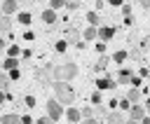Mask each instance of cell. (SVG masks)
Here are the masks:
<instances>
[{"mask_svg": "<svg viewBox=\"0 0 150 124\" xmlns=\"http://www.w3.org/2000/svg\"><path fill=\"white\" fill-rule=\"evenodd\" d=\"M33 124H54V122H52V119H49V117L45 115V117H40V119H35Z\"/></svg>", "mask_w": 150, "mask_h": 124, "instance_id": "e575fe53", "label": "cell"}, {"mask_svg": "<svg viewBox=\"0 0 150 124\" xmlns=\"http://www.w3.org/2000/svg\"><path fill=\"white\" fill-rule=\"evenodd\" d=\"M82 40H84V42H96V28H94V26H87V28L82 30Z\"/></svg>", "mask_w": 150, "mask_h": 124, "instance_id": "9a60e30c", "label": "cell"}, {"mask_svg": "<svg viewBox=\"0 0 150 124\" xmlns=\"http://www.w3.org/2000/svg\"><path fill=\"white\" fill-rule=\"evenodd\" d=\"M145 77H148V80H150V70H148V75H145Z\"/></svg>", "mask_w": 150, "mask_h": 124, "instance_id": "7dc6e473", "label": "cell"}, {"mask_svg": "<svg viewBox=\"0 0 150 124\" xmlns=\"http://www.w3.org/2000/svg\"><path fill=\"white\" fill-rule=\"evenodd\" d=\"M141 96H143V91H141V89H136V87H131V89L127 91V96H124V98L134 105V103H138V101H141Z\"/></svg>", "mask_w": 150, "mask_h": 124, "instance_id": "5bb4252c", "label": "cell"}, {"mask_svg": "<svg viewBox=\"0 0 150 124\" xmlns=\"http://www.w3.org/2000/svg\"><path fill=\"white\" fill-rule=\"evenodd\" d=\"M108 63H110V56H101V58L94 63V70H96V73H101V70H105V66H108Z\"/></svg>", "mask_w": 150, "mask_h": 124, "instance_id": "44dd1931", "label": "cell"}, {"mask_svg": "<svg viewBox=\"0 0 150 124\" xmlns=\"http://www.w3.org/2000/svg\"><path fill=\"white\" fill-rule=\"evenodd\" d=\"M7 56L19 58V56H21V47H19V44H9V47H7Z\"/></svg>", "mask_w": 150, "mask_h": 124, "instance_id": "7402d4cb", "label": "cell"}, {"mask_svg": "<svg viewBox=\"0 0 150 124\" xmlns=\"http://www.w3.org/2000/svg\"><path fill=\"white\" fill-rule=\"evenodd\" d=\"M124 124H138V122H136V119H127Z\"/></svg>", "mask_w": 150, "mask_h": 124, "instance_id": "bcb514c9", "label": "cell"}, {"mask_svg": "<svg viewBox=\"0 0 150 124\" xmlns=\"http://www.w3.org/2000/svg\"><path fill=\"white\" fill-rule=\"evenodd\" d=\"M80 37H82V30L80 28H68V35H66V42L68 44H77Z\"/></svg>", "mask_w": 150, "mask_h": 124, "instance_id": "7c38bea8", "label": "cell"}, {"mask_svg": "<svg viewBox=\"0 0 150 124\" xmlns=\"http://www.w3.org/2000/svg\"><path fill=\"white\" fill-rule=\"evenodd\" d=\"M101 115H108L105 105H94V117H101Z\"/></svg>", "mask_w": 150, "mask_h": 124, "instance_id": "f1b7e54d", "label": "cell"}, {"mask_svg": "<svg viewBox=\"0 0 150 124\" xmlns=\"http://www.w3.org/2000/svg\"><path fill=\"white\" fill-rule=\"evenodd\" d=\"M143 108H145V115H150V96L145 98V103H143Z\"/></svg>", "mask_w": 150, "mask_h": 124, "instance_id": "60d3db41", "label": "cell"}, {"mask_svg": "<svg viewBox=\"0 0 150 124\" xmlns=\"http://www.w3.org/2000/svg\"><path fill=\"white\" fill-rule=\"evenodd\" d=\"M145 117V108L141 105V103H134L131 108H129V119H136V122H141Z\"/></svg>", "mask_w": 150, "mask_h": 124, "instance_id": "9c48e42d", "label": "cell"}, {"mask_svg": "<svg viewBox=\"0 0 150 124\" xmlns=\"http://www.w3.org/2000/svg\"><path fill=\"white\" fill-rule=\"evenodd\" d=\"M77 124H98V119L96 117H89V119H80Z\"/></svg>", "mask_w": 150, "mask_h": 124, "instance_id": "8d00e7d4", "label": "cell"}, {"mask_svg": "<svg viewBox=\"0 0 150 124\" xmlns=\"http://www.w3.org/2000/svg\"><path fill=\"white\" fill-rule=\"evenodd\" d=\"M5 101H7V94H5V91H0V103H5Z\"/></svg>", "mask_w": 150, "mask_h": 124, "instance_id": "ee69618b", "label": "cell"}, {"mask_svg": "<svg viewBox=\"0 0 150 124\" xmlns=\"http://www.w3.org/2000/svg\"><path fill=\"white\" fill-rule=\"evenodd\" d=\"M45 110H47V117H49L52 122H59V119L63 117V112H66V108H63L56 98H49V101L45 103Z\"/></svg>", "mask_w": 150, "mask_h": 124, "instance_id": "3957f363", "label": "cell"}, {"mask_svg": "<svg viewBox=\"0 0 150 124\" xmlns=\"http://www.w3.org/2000/svg\"><path fill=\"white\" fill-rule=\"evenodd\" d=\"M12 30V16H0V33H9Z\"/></svg>", "mask_w": 150, "mask_h": 124, "instance_id": "ac0fdd59", "label": "cell"}, {"mask_svg": "<svg viewBox=\"0 0 150 124\" xmlns=\"http://www.w3.org/2000/svg\"><path fill=\"white\" fill-rule=\"evenodd\" d=\"M7 77H9V80H19V77H21V70H19V68H14V70H9V73H7Z\"/></svg>", "mask_w": 150, "mask_h": 124, "instance_id": "f546056e", "label": "cell"}, {"mask_svg": "<svg viewBox=\"0 0 150 124\" xmlns=\"http://www.w3.org/2000/svg\"><path fill=\"white\" fill-rule=\"evenodd\" d=\"M0 9H2V16H14L19 14V0H2Z\"/></svg>", "mask_w": 150, "mask_h": 124, "instance_id": "5b68a950", "label": "cell"}, {"mask_svg": "<svg viewBox=\"0 0 150 124\" xmlns=\"http://www.w3.org/2000/svg\"><path fill=\"white\" fill-rule=\"evenodd\" d=\"M0 16H2V9H0Z\"/></svg>", "mask_w": 150, "mask_h": 124, "instance_id": "c3c4849f", "label": "cell"}, {"mask_svg": "<svg viewBox=\"0 0 150 124\" xmlns=\"http://www.w3.org/2000/svg\"><path fill=\"white\" fill-rule=\"evenodd\" d=\"M84 19H87V23H89V26H94V28H98V14H96L94 9H89Z\"/></svg>", "mask_w": 150, "mask_h": 124, "instance_id": "ffe728a7", "label": "cell"}, {"mask_svg": "<svg viewBox=\"0 0 150 124\" xmlns=\"http://www.w3.org/2000/svg\"><path fill=\"white\" fill-rule=\"evenodd\" d=\"M131 12H134V5H131V2H124V5H122V14H124V16H131Z\"/></svg>", "mask_w": 150, "mask_h": 124, "instance_id": "83f0119b", "label": "cell"}, {"mask_svg": "<svg viewBox=\"0 0 150 124\" xmlns=\"http://www.w3.org/2000/svg\"><path fill=\"white\" fill-rule=\"evenodd\" d=\"M127 56H129V54H127L124 49H120V51H115V54H112V61H115V63H124V58H127Z\"/></svg>", "mask_w": 150, "mask_h": 124, "instance_id": "cb8c5ba5", "label": "cell"}, {"mask_svg": "<svg viewBox=\"0 0 150 124\" xmlns=\"http://www.w3.org/2000/svg\"><path fill=\"white\" fill-rule=\"evenodd\" d=\"M117 105H120L122 110H127V112H129V108H131V103H129L127 98H120V101H117Z\"/></svg>", "mask_w": 150, "mask_h": 124, "instance_id": "4dcf8cb0", "label": "cell"}, {"mask_svg": "<svg viewBox=\"0 0 150 124\" xmlns=\"http://www.w3.org/2000/svg\"><path fill=\"white\" fill-rule=\"evenodd\" d=\"M54 98L61 105H73L75 103V89L70 87V82H54Z\"/></svg>", "mask_w": 150, "mask_h": 124, "instance_id": "7a4b0ae2", "label": "cell"}, {"mask_svg": "<svg viewBox=\"0 0 150 124\" xmlns=\"http://www.w3.org/2000/svg\"><path fill=\"white\" fill-rule=\"evenodd\" d=\"M96 51L103 54V51H105V42H96Z\"/></svg>", "mask_w": 150, "mask_h": 124, "instance_id": "74e56055", "label": "cell"}, {"mask_svg": "<svg viewBox=\"0 0 150 124\" xmlns=\"http://www.w3.org/2000/svg\"><path fill=\"white\" fill-rule=\"evenodd\" d=\"M52 66H42V68H38L35 70V82H40V84H49V80H52Z\"/></svg>", "mask_w": 150, "mask_h": 124, "instance_id": "52a82bcc", "label": "cell"}, {"mask_svg": "<svg viewBox=\"0 0 150 124\" xmlns=\"http://www.w3.org/2000/svg\"><path fill=\"white\" fill-rule=\"evenodd\" d=\"M105 122H108V124H124L127 119L122 117V112H108V115H105Z\"/></svg>", "mask_w": 150, "mask_h": 124, "instance_id": "2e32d148", "label": "cell"}, {"mask_svg": "<svg viewBox=\"0 0 150 124\" xmlns=\"http://www.w3.org/2000/svg\"><path fill=\"white\" fill-rule=\"evenodd\" d=\"M63 117H66V119H68L70 124H77V122L82 119V117H80V110H77L75 105H68V110L63 112Z\"/></svg>", "mask_w": 150, "mask_h": 124, "instance_id": "8fae6325", "label": "cell"}, {"mask_svg": "<svg viewBox=\"0 0 150 124\" xmlns=\"http://www.w3.org/2000/svg\"><path fill=\"white\" fill-rule=\"evenodd\" d=\"M80 75V66L77 63H63V66H52V80L54 82H70Z\"/></svg>", "mask_w": 150, "mask_h": 124, "instance_id": "6da1fadb", "label": "cell"}, {"mask_svg": "<svg viewBox=\"0 0 150 124\" xmlns=\"http://www.w3.org/2000/svg\"><path fill=\"white\" fill-rule=\"evenodd\" d=\"M23 103H26L28 108H35V103H38V101H35V96H26V98H23Z\"/></svg>", "mask_w": 150, "mask_h": 124, "instance_id": "836d02e7", "label": "cell"}, {"mask_svg": "<svg viewBox=\"0 0 150 124\" xmlns=\"http://www.w3.org/2000/svg\"><path fill=\"white\" fill-rule=\"evenodd\" d=\"M14 68H19V58L7 56V58L2 61V70H5V73H9V70H14Z\"/></svg>", "mask_w": 150, "mask_h": 124, "instance_id": "e0dca14e", "label": "cell"}, {"mask_svg": "<svg viewBox=\"0 0 150 124\" xmlns=\"http://www.w3.org/2000/svg\"><path fill=\"white\" fill-rule=\"evenodd\" d=\"M138 5H141L143 9H150V0H138Z\"/></svg>", "mask_w": 150, "mask_h": 124, "instance_id": "ab89813d", "label": "cell"}, {"mask_svg": "<svg viewBox=\"0 0 150 124\" xmlns=\"http://www.w3.org/2000/svg\"><path fill=\"white\" fill-rule=\"evenodd\" d=\"M91 105H101V94H98V91L91 94Z\"/></svg>", "mask_w": 150, "mask_h": 124, "instance_id": "d6a6232c", "label": "cell"}, {"mask_svg": "<svg viewBox=\"0 0 150 124\" xmlns=\"http://www.w3.org/2000/svg\"><path fill=\"white\" fill-rule=\"evenodd\" d=\"M63 7H66V0H49V9L59 12V9H63Z\"/></svg>", "mask_w": 150, "mask_h": 124, "instance_id": "d4e9b609", "label": "cell"}, {"mask_svg": "<svg viewBox=\"0 0 150 124\" xmlns=\"http://www.w3.org/2000/svg\"><path fill=\"white\" fill-rule=\"evenodd\" d=\"M115 87H117V82L112 77H96V91H108Z\"/></svg>", "mask_w": 150, "mask_h": 124, "instance_id": "ba28073f", "label": "cell"}, {"mask_svg": "<svg viewBox=\"0 0 150 124\" xmlns=\"http://www.w3.org/2000/svg\"><path fill=\"white\" fill-rule=\"evenodd\" d=\"M108 5H112V7H122L124 2H122V0H108Z\"/></svg>", "mask_w": 150, "mask_h": 124, "instance_id": "f35d334b", "label": "cell"}, {"mask_svg": "<svg viewBox=\"0 0 150 124\" xmlns=\"http://www.w3.org/2000/svg\"><path fill=\"white\" fill-rule=\"evenodd\" d=\"M16 21H19L21 26H30V21H33V16H30V12H19V16H16Z\"/></svg>", "mask_w": 150, "mask_h": 124, "instance_id": "d6986e66", "label": "cell"}, {"mask_svg": "<svg viewBox=\"0 0 150 124\" xmlns=\"http://www.w3.org/2000/svg\"><path fill=\"white\" fill-rule=\"evenodd\" d=\"M21 37H23L26 42H30V40H35V35H33V30H26V33H23Z\"/></svg>", "mask_w": 150, "mask_h": 124, "instance_id": "d590c367", "label": "cell"}, {"mask_svg": "<svg viewBox=\"0 0 150 124\" xmlns=\"http://www.w3.org/2000/svg\"><path fill=\"white\" fill-rule=\"evenodd\" d=\"M138 124H150V115H145V117H143V119H141Z\"/></svg>", "mask_w": 150, "mask_h": 124, "instance_id": "7bdbcfd3", "label": "cell"}, {"mask_svg": "<svg viewBox=\"0 0 150 124\" xmlns=\"http://www.w3.org/2000/svg\"><path fill=\"white\" fill-rule=\"evenodd\" d=\"M54 49H56L59 54H63V51L68 49V42H66V40H56V42H54Z\"/></svg>", "mask_w": 150, "mask_h": 124, "instance_id": "484cf974", "label": "cell"}, {"mask_svg": "<svg viewBox=\"0 0 150 124\" xmlns=\"http://www.w3.org/2000/svg\"><path fill=\"white\" fill-rule=\"evenodd\" d=\"M21 124H33V119H30L28 115H23V117H21Z\"/></svg>", "mask_w": 150, "mask_h": 124, "instance_id": "b9f144b4", "label": "cell"}, {"mask_svg": "<svg viewBox=\"0 0 150 124\" xmlns=\"http://www.w3.org/2000/svg\"><path fill=\"white\" fill-rule=\"evenodd\" d=\"M9 82H12V80H9L7 75H0V91H5V94H7V89H9Z\"/></svg>", "mask_w": 150, "mask_h": 124, "instance_id": "4316f807", "label": "cell"}, {"mask_svg": "<svg viewBox=\"0 0 150 124\" xmlns=\"http://www.w3.org/2000/svg\"><path fill=\"white\" fill-rule=\"evenodd\" d=\"M40 21H42L45 26H54V23L59 21V12H54V9H49V7H47V9H42V12H40Z\"/></svg>", "mask_w": 150, "mask_h": 124, "instance_id": "8992f818", "label": "cell"}, {"mask_svg": "<svg viewBox=\"0 0 150 124\" xmlns=\"http://www.w3.org/2000/svg\"><path fill=\"white\" fill-rule=\"evenodd\" d=\"M98 2H101V0H98Z\"/></svg>", "mask_w": 150, "mask_h": 124, "instance_id": "681fc988", "label": "cell"}, {"mask_svg": "<svg viewBox=\"0 0 150 124\" xmlns=\"http://www.w3.org/2000/svg\"><path fill=\"white\" fill-rule=\"evenodd\" d=\"M80 117L82 119H89V117H94V105H84L82 110H80ZM98 119V117H96Z\"/></svg>", "mask_w": 150, "mask_h": 124, "instance_id": "603a6c76", "label": "cell"}, {"mask_svg": "<svg viewBox=\"0 0 150 124\" xmlns=\"http://www.w3.org/2000/svg\"><path fill=\"white\" fill-rule=\"evenodd\" d=\"M66 7L73 12V9H77V7H80V0H66Z\"/></svg>", "mask_w": 150, "mask_h": 124, "instance_id": "1f68e13d", "label": "cell"}, {"mask_svg": "<svg viewBox=\"0 0 150 124\" xmlns=\"http://www.w3.org/2000/svg\"><path fill=\"white\" fill-rule=\"evenodd\" d=\"M131 77H134V70H129V68H122V70L117 73L115 82H117V84H131Z\"/></svg>", "mask_w": 150, "mask_h": 124, "instance_id": "30bf717a", "label": "cell"}, {"mask_svg": "<svg viewBox=\"0 0 150 124\" xmlns=\"http://www.w3.org/2000/svg\"><path fill=\"white\" fill-rule=\"evenodd\" d=\"M0 49H7V42H5L2 37H0Z\"/></svg>", "mask_w": 150, "mask_h": 124, "instance_id": "f6af8a7d", "label": "cell"}, {"mask_svg": "<svg viewBox=\"0 0 150 124\" xmlns=\"http://www.w3.org/2000/svg\"><path fill=\"white\" fill-rule=\"evenodd\" d=\"M0 124H21V117L16 112H5L0 115Z\"/></svg>", "mask_w": 150, "mask_h": 124, "instance_id": "4fadbf2b", "label": "cell"}, {"mask_svg": "<svg viewBox=\"0 0 150 124\" xmlns=\"http://www.w3.org/2000/svg\"><path fill=\"white\" fill-rule=\"evenodd\" d=\"M115 37V28L112 26H98L96 28V40L98 42H110Z\"/></svg>", "mask_w": 150, "mask_h": 124, "instance_id": "277c9868", "label": "cell"}]
</instances>
